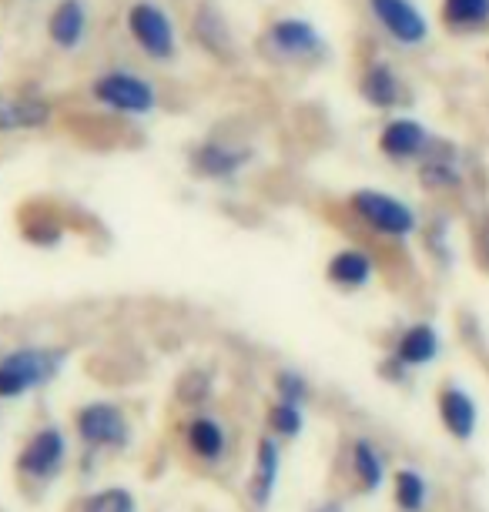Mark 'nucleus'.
<instances>
[{"mask_svg":"<svg viewBox=\"0 0 489 512\" xmlns=\"http://www.w3.org/2000/svg\"><path fill=\"white\" fill-rule=\"evenodd\" d=\"M64 369V352L51 345H17L0 355V399H21L44 389Z\"/></svg>","mask_w":489,"mask_h":512,"instance_id":"nucleus-5","label":"nucleus"},{"mask_svg":"<svg viewBox=\"0 0 489 512\" xmlns=\"http://www.w3.org/2000/svg\"><path fill=\"white\" fill-rule=\"evenodd\" d=\"M473 248H476V258H479V265L489 272V215L479 221V228H476V238H473Z\"/></svg>","mask_w":489,"mask_h":512,"instance_id":"nucleus-28","label":"nucleus"},{"mask_svg":"<svg viewBox=\"0 0 489 512\" xmlns=\"http://www.w3.org/2000/svg\"><path fill=\"white\" fill-rule=\"evenodd\" d=\"M81 512H134V496L128 489H101L84 499Z\"/></svg>","mask_w":489,"mask_h":512,"instance_id":"nucleus-25","label":"nucleus"},{"mask_svg":"<svg viewBox=\"0 0 489 512\" xmlns=\"http://www.w3.org/2000/svg\"><path fill=\"white\" fill-rule=\"evenodd\" d=\"M265 422H268V429H272L275 436L295 439V436L302 432V425H305L302 405H299V402H289V399H275L272 405H268Z\"/></svg>","mask_w":489,"mask_h":512,"instance_id":"nucleus-24","label":"nucleus"},{"mask_svg":"<svg viewBox=\"0 0 489 512\" xmlns=\"http://www.w3.org/2000/svg\"><path fill=\"white\" fill-rule=\"evenodd\" d=\"M372 278H376V258L362 245H345L332 251V258L325 262V282L339 292H362L372 285Z\"/></svg>","mask_w":489,"mask_h":512,"instance_id":"nucleus-16","label":"nucleus"},{"mask_svg":"<svg viewBox=\"0 0 489 512\" xmlns=\"http://www.w3.org/2000/svg\"><path fill=\"white\" fill-rule=\"evenodd\" d=\"M74 429L78 439L91 449H121L128 446L131 425L128 415L121 412V405L111 402H88L74 412Z\"/></svg>","mask_w":489,"mask_h":512,"instance_id":"nucleus-13","label":"nucleus"},{"mask_svg":"<svg viewBox=\"0 0 489 512\" xmlns=\"http://www.w3.org/2000/svg\"><path fill=\"white\" fill-rule=\"evenodd\" d=\"M315 512H342L339 506H322V509H315Z\"/></svg>","mask_w":489,"mask_h":512,"instance_id":"nucleus-29","label":"nucleus"},{"mask_svg":"<svg viewBox=\"0 0 489 512\" xmlns=\"http://www.w3.org/2000/svg\"><path fill=\"white\" fill-rule=\"evenodd\" d=\"M466 178H469V171H466V158H463V151H459V144L443 141V138H436L433 151L416 164V185L423 188L426 195H436V198L463 191Z\"/></svg>","mask_w":489,"mask_h":512,"instance_id":"nucleus-12","label":"nucleus"},{"mask_svg":"<svg viewBox=\"0 0 489 512\" xmlns=\"http://www.w3.org/2000/svg\"><path fill=\"white\" fill-rule=\"evenodd\" d=\"M345 211L352 221L382 241H406L423 231V218L406 198L386 188H356L345 195Z\"/></svg>","mask_w":489,"mask_h":512,"instance_id":"nucleus-4","label":"nucleus"},{"mask_svg":"<svg viewBox=\"0 0 489 512\" xmlns=\"http://www.w3.org/2000/svg\"><path fill=\"white\" fill-rule=\"evenodd\" d=\"M359 101L376 114H396L409 104V84L389 57H369L356 77Z\"/></svg>","mask_w":489,"mask_h":512,"instance_id":"nucleus-9","label":"nucleus"},{"mask_svg":"<svg viewBox=\"0 0 489 512\" xmlns=\"http://www.w3.org/2000/svg\"><path fill=\"white\" fill-rule=\"evenodd\" d=\"M433 144H436V134L426 121L412 118V114H399V111L389 114L376 134V151L382 154V161L399 164V168H406V164L416 168V164L433 151Z\"/></svg>","mask_w":489,"mask_h":512,"instance_id":"nucleus-8","label":"nucleus"},{"mask_svg":"<svg viewBox=\"0 0 489 512\" xmlns=\"http://www.w3.org/2000/svg\"><path fill=\"white\" fill-rule=\"evenodd\" d=\"M255 51L272 67H319L329 61V41L319 24L299 14L272 17L255 37Z\"/></svg>","mask_w":489,"mask_h":512,"instance_id":"nucleus-1","label":"nucleus"},{"mask_svg":"<svg viewBox=\"0 0 489 512\" xmlns=\"http://www.w3.org/2000/svg\"><path fill=\"white\" fill-rule=\"evenodd\" d=\"M449 225H446V218H436V221H429V228H426V238H429V255H443V262H449Z\"/></svg>","mask_w":489,"mask_h":512,"instance_id":"nucleus-27","label":"nucleus"},{"mask_svg":"<svg viewBox=\"0 0 489 512\" xmlns=\"http://www.w3.org/2000/svg\"><path fill=\"white\" fill-rule=\"evenodd\" d=\"M439 355V328L433 322H412L396 335L389 362L399 365L402 372L423 369Z\"/></svg>","mask_w":489,"mask_h":512,"instance_id":"nucleus-17","label":"nucleus"},{"mask_svg":"<svg viewBox=\"0 0 489 512\" xmlns=\"http://www.w3.org/2000/svg\"><path fill=\"white\" fill-rule=\"evenodd\" d=\"M436 409H439V422H443V429L449 432V436L459 439V442L473 439L479 415H476L473 395H469L466 389H459V385H443L436 395Z\"/></svg>","mask_w":489,"mask_h":512,"instance_id":"nucleus-18","label":"nucleus"},{"mask_svg":"<svg viewBox=\"0 0 489 512\" xmlns=\"http://www.w3.org/2000/svg\"><path fill=\"white\" fill-rule=\"evenodd\" d=\"M191 41H195L201 54L212 57L222 67H232L238 61L235 27L215 0H198L191 7Z\"/></svg>","mask_w":489,"mask_h":512,"instance_id":"nucleus-11","label":"nucleus"},{"mask_svg":"<svg viewBox=\"0 0 489 512\" xmlns=\"http://www.w3.org/2000/svg\"><path fill=\"white\" fill-rule=\"evenodd\" d=\"M392 489H396V506L402 512H419L429 499L426 479L416 469H399L396 479H392Z\"/></svg>","mask_w":489,"mask_h":512,"instance_id":"nucleus-23","label":"nucleus"},{"mask_svg":"<svg viewBox=\"0 0 489 512\" xmlns=\"http://www.w3.org/2000/svg\"><path fill=\"white\" fill-rule=\"evenodd\" d=\"M124 37L128 44L151 64H178L181 61V27L175 14L168 11V4L161 0H128L124 7Z\"/></svg>","mask_w":489,"mask_h":512,"instance_id":"nucleus-3","label":"nucleus"},{"mask_svg":"<svg viewBox=\"0 0 489 512\" xmlns=\"http://www.w3.org/2000/svg\"><path fill=\"white\" fill-rule=\"evenodd\" d=\"M372 27L399 51H423L433 41V24L419 0H366Z\"/></svg>","mask_w":489,"mask_h":512,"instance_id":"nucleus-6","label":"nucleus"},{"mask_svg":"<svg viewBox=\"0 0 489 512\" xmlns=\"http://www.w3.org/2000/svg\"><path fill=\"white\" fill-rule=\"evenodd\" d=\"M352 472H356L359 479V489L362 492H372L382 486V476H386V469H382V456L376 452L369 439H356L352 442Z\"/></svg>","mask_w":489,"mask_h":512,"instance_id":"nucleus-22","label":"nucleus"},{"mask_svg":"<svg viewBox=\"0 0 489 512\" xmlns=\"http://www.w3.org/2000/svg\"><path fill=\"white\" fill-rule=\"evenodd\" d=\"M44 37L54 51L78 54L91 41V4L88 0H54L44 17Z\"/></svg>","mask_w":489,"mask_h":512,"instance_id":"nucleus-14","label":"nucleus"},{"mask_svg":"<svg viewBox=\"0 0 489 512\" xmlns=\"http://www.w3.org/2000/svg\"><path fill=\"white\" fill-rule=\"evenodd\" d=\"M88 101L114 118H151L161 108V88L155 77L134 67H104L88 81Z\"/></svg>","mask_w":489,"mask_h":512,"instance_id":"nucleus-2","label":"nucleus"},{"mask_svg":"<svg viewBox=\"0 0 489 512\" xmlns=\"http://www.w3.org/2000/svg\"><path fill=\"white\" fill-rule=\"evenodd\" d=\"M64 459H67L64 432L57 429V425H44V429H37L34 436L27 439V446L21 449V456H17V469H21V476L27 479L47 482L61 472Z\"/></svg>","mask_w":489,"mask_h":512,"instance_id":"nucleus-15","label":"nucleus"},{"mask_svg":"<svg viewBox=\"0 0 489 512\" xmlns=\"http://www.w3.org/2000/svg\"><path fill=\"white\" fill-rule=\"evenodd\" d=\"M252 161H255L252 144L228 141V138H201L188 151V171L198 181H212V185L238 181L252 168Z\"/></svg>","mask_w":489,"mask_h":512,"instance_id":"nucleus-7","label":"nucleus"},{"mask_svg":"<svg viewBox=\"0 0 489 512\" xmlns=\"http://www.w3.org/2000/svg\"><path fill=\"white\" fill-rule=\"evenodd\" d=\"M278 442L272 436H262L258 439V449H255V472H252V482H248V492H252V502L258 509L272 502V492H275V482H278Z\"/></svg>","mask_w":489,"mask_h":512,"instance_id":"nucleus-21","label":"nucleus"},{"mask_svg":"<svg viewBox=\"0 0 489 512\" xmlns=\"http://www.w3.org/2000/svg\"><path fill=\"white\" fill-rule=\"evenodd\" d=\"M309 392H312V385H309V379H305L302 372H295V369L275 372V395H278V399H289V402L305 405Z\"/></svg>","mask_w":489,"mask_h":512,"instance_id":"nucleus-26","label":"nucleus"},{"mask_svg":"<svg viewBox=\"0 0 489 512\" xmlns=\"http://www.w3.org/2000/svg\"><path fill=\"white\" fill-rule=\"evenodd\" d=\"M439 27L453 37L489 34V0H439Z\"/></svg>","mask_w":489,"mask_h":512,"instance_id":"nucleus-19","label":"nucleus"},{"mask_svg":"<svg viewBox=\"0 0 489 512\" xmlns=\"http://www.w3.org/2000/svg\"><path fill=\"white\" fill-rule=\"evenodd\" d=\"M185 442H188L191 456H198L201 462H218L228 449L225 425L212 419V415H195L185 429Z\"/></svg>","mask_w":489,"mask_h":512,"instance_id":"nucleus-20","label":"nucleus"},{"mask_svg":"<svg viewBox=\"0 0 489 512\" xmlns=\"http://www.w3.org/2000/svg\"><path fill=\"white\" fill-rule=\"evenodd\" d=\"M57 121V104L41 91L0 88V138L41 134Z\"/></svg>","mask_w":489,"mask_h":512,"instance_id":"nucleus-10","label":"nucleus"}]
</instances>
